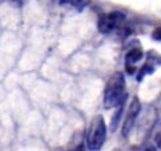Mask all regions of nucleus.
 <instances>
[{"mask_svg":"<svg viewBox=\"0 0 161 151\" xmlns=\"http://www.w3.org/2000/svg\"><path fill=\"white\" fill-rule=\"evenodd\" d=\"M126 90H125V78L121 72H116L108 80L107 86L104 89V98L103 105L105 109H113L124 105L126 100Z\"/></svg>","mask_w":161,"mask_h":151,"instance_id":"nucleus-1","label":"nucleus"},{"mask_svg":"<svg viewBox=\"0 0 161 151\" xmlns=\"http://www.w3.org/2000/svg\"><path fill=\"white\" fill-rule=\"evenodd\" d=\"M107 139V126L103 115L97 114L91 122L87 133V147L91 151H99Z\"/></svg>","mask_w":161,"mask_h":151,"instance_id":"nucleus-2","label":"nucleus"},{"mask_svg":"<svg viewBox=\"0 0 161 151\" xmlns=\"http://www.w3.org/2000/svg\"><path fill=\"white\" fill-rule=\"evenodd\" d=\"M124 20H125V15L120 12V11H114V12H109L104 16H101L99 19V23H97V28H99L101 33L108 34L121 27Z\"/></svg>","mask_w":161,"mask_h":151,"instance_id":"nucleus-3","label":"nucleus"},{"mask_svg":"<svg viewBox=\"0 0 161 151\" xmlns=\"http://www.w3.org/2000/svg\"><path fill=\"white\" fill-rule=\"evenodd\" d=\"M141 112V103L139 98H132V101L129 103V107H128V112L125 114V118L123 122V135L124 137H129L130 131L133 130V127L136 125V121L139 118Z\"/></svg>","mask_w":161,"mask_h":151,"instance_id":"nucleus-4","label":"nucleus"},{"mask_svg":"<svg viewBox=\"0 0 161 151\" xmlns=\"http://www.w3.org/2000/svg\"><path fill=\"white\" fill-rule=\"evenodd\" d=\"M142 59H144V53H142V49L140 46H135V48H132L126 52L124 62H125V69L128 70L129 74L136 72V68H135L136 64L140 62Z\"/></svg>","mask_w":161,"mask_h":151,"instance_id":"nucleus-5","label":"nucleus"},{"mask_svg":"<svg viewBox=\"0 0 161 151\" xmlns=\"http://www.w3.org/2000/svg\"><path fill=\"white\" fill-rule=\"evenodd\" d=\"M89 3H91V0H60L61 5H69V7H73L79 11L88 7Z\"/></svg>","mask_w":161,"mask_h":151,"instance_id":"nucleus-6","label":"nucleus"},{"mask_svg":"<svg viewBox=\"0 0 161 151\" xmlns=\"http://www.w3.org/2000/svg\"><path fill=\"white\" fill-rule=\"evenodd\" d=\"M123 110H124V105L119 106L117 110H116V113L113 114L112 121H111V125H109V129H111V131H114V130L117 129V126H119V123H120V119H121Z\"/></svg>","mask_w":161,"mask_h":151,"instance_id":"nucleus-7","label":"nucleus"},{"mask_svg":"<svg viewBox=\"0 0 161 151\" xmlns=\"http://www.w3.org/2000/svg\"><path fill=\"white\" fill-rule=\"evenodd\" d=\"M153 72H154V65H152V64H145V65H142L141 68H140V70H139V73H137V81H141L145 76H151V74H153Z\"/></svg>","mask_w":161,"mask_h":151,"instance_id":"nucleus-8","label":"nucleus"},{"mask_svg":"<svg viewBox=\"0 0 161 151\" xmlns=\"http://www.w3.org/2000/svg\"><path fill=\"white\" fill-rule=\"evenodd\" d=\"M147 59L149 64H152V65H161V56L156 53V52H148Z\"/></svg>","mask_w":161,"mask_h":151,"instance_id":"nucleus-9","label":"nucleus"},{"mask_svg":"<svg viewBox=\"0 0 161 151\" xmlns=\"http://www.w3.org/2000/svg\"><path fill=\"white\" fill-rule=\"evenodd\" d=\"M154 143L158 148H161V123L157 126L156 131H154Z\"/></svg>","mask_w":161,"mask_h":151,"instance_id":"nucleus-10","label":"nucleus"},{"mask_svg":"<svg viewBox=\"0 0 161 151\" xmlns=\"http://www.w3.org/2000/svg\"><path fill=\"white\" fill-rule=\"evenodd\" d=\"M152 37H153V40H157V41H161V27L156 28V29L153 31Z\"/></svg>","mask_w":161,"mask_h":151,"instance_id":"nucleus-11","label":"nucleus"},{"mask_svg":"<svg viewBox=\"0 0 161 151\" xmlns=\"http://www.w3.org/2000/svg\"><path fill=\"white\" fill-rule=\"evenodd\" d=\"M71 151H85V148H84L83 144H77V146L75 147V148H72Z\"/></svg>","mask_w":161,"mask_h":151,"instance_id":"nucleus-12","label":"nucleus"},{"mask_svg":"<svg viewBox=\"0 0 161 151\" xmlns=\"http://www.w3.org/2000/svg\"><path fill=\"white\" fill-rule=\"evenodd\" d=\"M15 2H18V3H21V2H23V0H15Z\"/></svg>","mask_w":161,"mask_h":151,"instance_id":"nucleus-13","label":"nucleus"}]
</instances>
